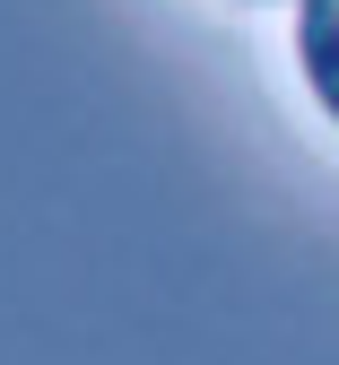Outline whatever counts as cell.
<instances>
[{
  "mask_svg": "<svg viewBox=\"0 0 339 365\" xmlns=\"http://www.w3.org/2000/svg\"><path fill=\"white\" fill-rule=\"evenodd\" d=\"M296 61H305V87L322 96V113L339 122V0H296Z\"/></svg>",
  "mask_w": 339,
  "mask_h": 365,
  "instance_id": "cell-1",
  "label": "cell"
}]
</instances>
